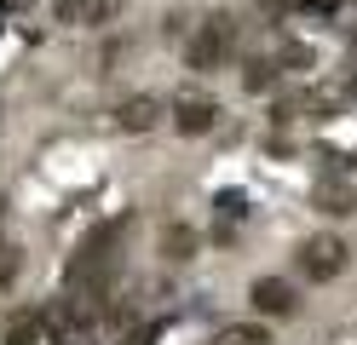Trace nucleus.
Here are the masks:
<instances>
[{"mask_svg": "<svg viewBox=\"0 0 357 345\" xmlns=\"http://www.w3.org/2000/svg\"><path fill=\"white\" fill-rule=\"evenodd\" d=\"M248 299H254L259 316H288V311H294V288H288L282 276H259V282L248 288Z\"/></svg>", "mask_w": 357, "mask_h": 345, "instance_id": "6", "label": "nucleus"}, {"mask_svg": "<svg viewBox=\"0 0 357 345\" xmlns=\"http://www.w3.org/2000/svg\"><path fill=\"white\" fill-rule=\"evenodd\" d=\"M259 6H265V12H271V17H282V12H300V6H305V0H259Z\"/></svg>", "mask_w": 357, "mask_h": 345, "instance_id": "18", "label": "nucleus"}, {"mask_svg": "<svg viewBox=\"0 0 357 345\" xmlns=\"http://www.w3.org/2000/svg\"><path fill=\"white\" fill-rule=\"evenodd\" d=\"M162 334H167V322H162V316H150V322H139V328H132V334H127L121 345H155Z\"/></svg>", "mask_w": 357, "mask_h": 345, "instance_id": "13", "label": "nucleus"}, {"mask_svg": "<svg viewBox=\"0 0 357 345\" xmlns=\"http://www.w3.org/2000/svg\"><path fill=\"white\" fill-rule=\"evenodd\" d=\"M277 69H282V63L254 58V63H248V75H242V86H248V92H271V86H277Z\"/></svg>", "mask_w": 357, "mask_h": 345, "instance_id": "11", "label": "nucleus"}, {"mask_svg": "<svg viewBox=\"0 0 357 345\" xmlns=\"http://www.w3.org/2000/svg\"><path fill=\"white\" fill-rule=\"evenodd\" d=\"M0 224H6V201H0Z\"/></svg>", "mask_w": 357, "mask_h": 345, "instance_id": "20", "label": "nucleus"}, {"mask_svg": "<svg viewBox=\"0 0 357 345\" xmlns=\"http://www.w3.org/2000/svg\"><path fill=\"white\" fill-rule=\"evenodd\" d=\"M351 167H357V155H351Z\"/></svg>", "mask_w": 357, "mask_h": 345, "instance_id": "21", "label": "nucleus"}, {"mask_svg": "<svg viewBox=\"0 0 357 345\" xmlns=\"http://www.w3.org/2000/svg\"><path fill=\"white\" fill-rule=\"evenodd\" d=\"M40 328H47L40 316H12V328H6V345H40Z\"/></svg>", "mask_w": 357, "mask_h": 345, "instance_id": "12", "label": "nucleus"}, {"mask_svg": "<svg viewBox=\"0 0 357 345\" xmlns=\"http://www.w3.org/2000/svg\"><path fill=\"white\" fill-rule=\"evenodd\" d=\"M231 46H236V17H231V12H219V17H208L202 29L190 35V46H185V69L208 75V69H219V63L231 58Z\"/></svg>", "mask_w": 357, "mask_h": 345, "instance_id": "2", "label": "nucleus"}, {"mask_svg": "<svg viewBox=\"0 0 357 345\" xmlns=\"http://www.w3.org/2000/svg\"><path fill=\"white\" fill-rule=\"evenodd\" d=\"M0 6H29V0H0Z\"/></svg>", "mask_w": 357, "mask_h": 345, "instance_id": "19", "label": "nucleus"}, {"mask_svg": "<svg viewBox=\"0 0 357 345\" xmlns=\"http://www.w3.org/2000/svg\"><path fill=\"white\" fill-rule=\"evenodd\" d=\"M277 63H282V69H311V46H288Z\"/></svg>", "mask_w": 357, "mask_h": 345, "instance_id": "16", "label": "nucleus"}, {"mask_svg": "<svg viewBox=\"0 0 357 345\" xmlns=\"http://www.w3.org/2000/svg\"><path fill=\"white\" fill-rule=\"evenodd\" d=\"M213 345H271V334L259 328V322H231V328H219Z\"/></svg>", "mask_w": 357, "mask_h": 345, "instance_id": "10", "label": "nucleus"}, {"mask_svg": "<svg viewBox=\"0 0 357 345\" xmlns=\"http://www.w3.org/2000/svg\"><path fill=\"white\" fill-rule=\"evenodd\" d=\"M121 230H127V219H109V224H98L93 236H86V247L70 259V270H63V293L86 299V305L109 299V282H116V270H121V253H116Z\"/></svg>", "mask_w": 357, "mask_h": 345, "instance_id": "1", "label": "nucleus"}, {"mask_svg": "<svg viewBox=\"0 0 357 345\" xmlns=\"http://www.w3.org/2000/svg\"><path fill=\"white\" fill-rule=\"evenodd\" d=\"M116 0H58V23H104Z\"/></svg>", "mask_w": 357, "mask_h": 345, "instance_id": "8", "label": "nucleus"}, {"mask_svg": "<svg viewBox=\"0 0 357 345\" xmlns=\"http://www.w3.org/2000/svg\"><path fill=\"white\" fill-rule=\"evenodd\" d=\"M351 35H357V29H351Z\"/></svg>", "mask_w": 357, "mask_h": 345, "instance_id": "22", "label": "nucleus"}, {"mask_svg": "<svg viewBox=\"0 0 357 345\" xmlns=\"http://www.w3.org/2000/svg\"><path fill=\"white\" fill-rule=\"evenodd\" d=\"M162 259H173V265L196 259V230H190V224H167V230H162Z\"/></svg>", "mask_w": 357, "mask_h": 345, "instance_id": "9", "label": "nucleus"}, {"mask_svg": "<svg viewBox=\"0 0 357 345\" xmlns=\"http://www.w3.org/2000/svg\"><path fill=\"white\" fill-rule=\"evenodd\" d=\"M219 213H225V219H242V196L225 190V196H219Z\"/></svg>", "mask_w": 357, "mask_h": 345, "instance_id": "17", "label": "nucleus"}, {"mask_svg": "<svg viewBox=\"0 0 357 345\" xmlns=\"http://www.w3.org/2000/svg\"><path fill=\"white\" fill-rule=\"evenodd\" d=\"M167 115H173V127L185 132V138H202V132H213V121H219V104L208 98V92H178Z\"/></svg>", "mask_w": 357, "mask_h": 345, "instance_id": "4", "label": "nucleus"}, {"mask_svg": "<svg viewBox=\"0 0 357 345\" xmlns=\"http://www.w3.org/2000/svg\"><path fill=\"white\" fill-rule=\"evenodd\" d=\"M340 6H346V0H305V6H300V17H334Z\"/></svg>", "mask_w": 357, "mask_h": 345, "instance_id": "15", "label": "nucleus"}, {"mask_svg": "<svg viewBox=\"0 0 357 345\" xmlns=\"http://www.w3.org/2000/svg\"><path fill=\"white\" fill-rule=\"evenodd\" d=\"M12 276H17V247H12L6 236H0V288H6Z\"/></svg>", "mask_w": 357, "mask_h": 345, "instance_id": "14", "label": "nucleus"}, {"mask_svg": "<svg viewBox=\"0 0 357 345\" xmlns=\"http://www.w3.org/2000/svg\"><path fill=\"white\" fill-rule=\"evenodd\" d=\"M311 201H317V213H328V219L357 213V190H351V184H340V178H323L317 190H311Z\"/></svg>", "mask_w": 357, "mask_h": 345, "instance_id": "7", "label": "nucleus"}, {"mask_svg": "<svg viewBox=\"0 0 357 345\" xmlns=\"http://www.w3.org/2000/svg\"><path fill=\"white\" fill-rule=\"evenodd\" d=\"M346 265H351V247L334 236V230H317V236L300 242V270H305V282H334Z\"/></svg>", "mask_w": 357, "mask_h": 345, "instance_id": "3", "label": "nucleus"}, {"mask_svg": "<svg viewBox=\"0 0 357 345\" xmlns=\"http://www.w3.org/2000/svg\"><path fill=\"white\" fill-rule=\"evenodd\" d=\"M167 109H173V104H162L155 92H132V98L116 104V127H121V132H150Z\"/></svg>", "mask_w": 357, "mask_h": 345, "instance_id": "5", "label": "nucleus"}]
</instances>
